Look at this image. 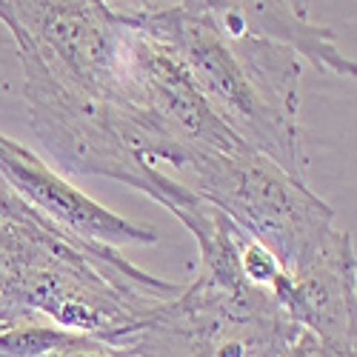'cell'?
<instances>
[{"label": "cell", "instance_id": "obj_1", "mask_svg": "<svg viewBox=\"0 0 357 357\" xmlns=\"http://www.w3.org/2000/svg\"><path fill=\"white\" fill-rule=\"evenodd\" d=\"M17 54L29 126L46 155L69 174L109 177L160 203L174 174L135 158L126 143V103L83 86L35 49L17 46Z\"/></svg>", "mask_w": 357, "mask_h": 357}, {"label": "cell", "instance_id": "obj_2", "mask_svg": "<svg viewBox=\"0 0 357 357\" xmlns=\"http://www.w3.org/2000/svg\"><path fill=\"white\" fill-rule=\"evenodd\" d=\"M177 181L215 203L252 241L275 252L286 272L309 260L337 231L332 206L303 177L289 174L255 149L234 155L200 149Z\"/></svg>", "mask_w": 357, "mask_h": 357}, {"label": "cell", "instance_id": "obj_3", "mask_svg": "<svg viewBox=\"0 0 357 357\" xmlns=\"http://www.w3.org/2000/svg\"><path fill=\"white\" fill-rule=\"evenodd\" d=\"M132 23H137L149 38L177 57V63L189 72L212 112L249 149L306 181L303 132L297 117L283 114L266 100L209 17L172 9L152 17H137Z\"/></svg>", "mask_w": 357, "mask_h": 357}, {"label": "cell", "instance_id": "obj_4", "mask_svg": "<svg viewBox=\"0 0 357 357\" xmlns=\"http://www.w3.org/2000/svg\"><path fill=\"white\" fill-rule=\"evenodd\" d=\"M3 26L15 46L35 49L83 86L117 98L123 20L100 0H6Z\"/></svg>", "mask_w": 357, "mask_h": 357}, {"label": "cell", "instance_id": "obj_5", "mask_svg": "<svg viewBox=\"0 0 357 357\" xmlns=\"http://www.w3.org/2000/svg\"><path fill=\"white\" fill-rule=\"evenodd\" d=\"M123 20V17H121ZM117 98L137 106L172 137L192 149L234 155L249 149L212 112L177 57L149 38L132 20H123V49L117 66Z\"/></svg>", "mask_w": 357, "mask_h": 357}, {"label": "cell", "instance_id": "obj_6", "mask_svg": "<svg viewBox=\"0 0 357 357\" xmlns=\"http://www.w3.org/2000/svg\"><path fill=\"white\" fill-rule=\"evenodd\" d=\"M0 174L43 218L95 249L149 246L158 243V229L126 220L80 192L72 181L40 160L32 149L0 135Z\"/></svg>", "mask_w": 357, "mask_h": 357}, {"label": "cell", "instance_id": "obj_7", "mask_svg": "<svg viewBox=\"0 0 357 357\" xmlns=\"http://www.w3.org/2000/svg\"><path fill=\"white\" fill-rule=\"evenodd\" d=\"M354 246L337 229L329 243L286 272L269 294L303 332L337 354L354 357Z\"/></svg>", "mask_w": 357, "mask_h": 357}, {"label": "cell", "instance_id": "obj_8", "mask_svg": "<svg viewBox=\"0 0 357 357\" xmlns=\"http://www.w3.org/2000/svg\"><path fill=\"white\" fill-rule=\"evenodd\" d=\"M183 9L209 17L220 32H252L278 40L323 75H357L354 61L340 52L332 29L297 12L289 0H183Z\"/></svg>", "mask_w": 357, "mask_h": 357}, {"label": "cell", "instance_id": "obj_9", "mask_svg": "<svg viewBox=\"0 0 357 357\" xmlns=\"http://www.w3.org/2000/svg\"><path fill=\"white\" fill-rule=\"evenodd\" d=\"M241 272H243L246 283H252L255 289H263V291H272L280 283V278L286 275L283 263L275 257V252H269L263 243L252 241L249 234L241 246Z\"/></svg>", "mask_w": 357, "mask_h": 357}, {"label": "cell", "instance_id": "obj_10", "mask_svg": "<svg viewBox=\"0 0 357 357\" xmlns=\"http://www.w3.org/2000/svg\"><path fill=\"white\" fill-rule=\"evenodd\" d=\"M100 3L123 20H137V17H152L160 12L183 9V0H100Z\"/></svg>", "mask_w": 357, "mask_h": 357}, {"label": "cell", "instance_id": "obj_11", "mask_svg": "<svg viewBox=\"0 0 357 357\" xmlns=\"http://www.w3.org/2000/svg\"><path fill=\"white\" fill-rule=\"evenodd\" d=\"M289 3H291L297 12H306V15H309V0H289Z\"/></svg>", "mask_w": 357, "mask_h": 357}, {"label": "cell", "instance_id": "obj_12", "mask_svg": "<svg viewBox=\"0 0 357 357\" xmlns=\"http://www.w3.org/2000/svg\"><path fill=\"white\" fill-rule=\"evenodd\" d=\"M6 329H12V320L3 312H0V332H6Z\"/></svg>", "mask_w": 357, "mask_h": 357}]
</instances>
